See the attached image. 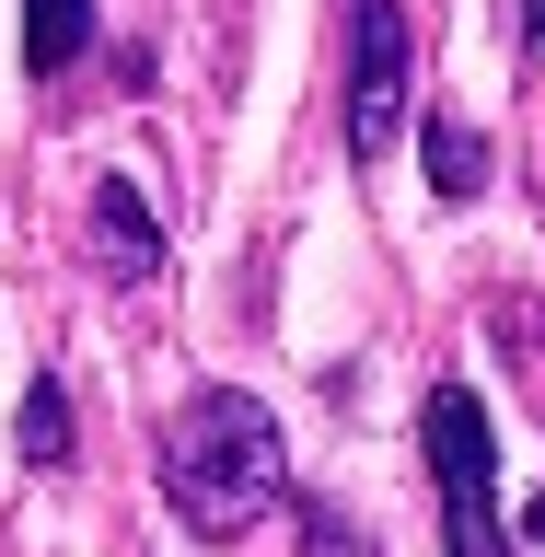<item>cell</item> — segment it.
<instances>
[{"instance_id":"obj_1","label":"cell","mask_w":545,"mask_h":557,"mask_svg":"<svg viewBox=\"0 0 545 557\" xmlns=\"http://www.w3.org/2000/svg\"><path fill=\"white\" fill-rule=\"evenodd\" d=\"M163 499H174V522H186L198 546H233V534H256V522L290 499L278 407H256L244 383H209V395H186V418H174V442H163Z\"/></svg>"},{"instance_id":"obj_2","label":"cell","mask_w":545,"mask_h":557,"mask_svg":"<svg viewBox=\"0 0 545 557\" xmlns=\"http://www.w3.org/2000/svg\"><path fill=\"white\" fill-rule=\"evenodd\" d=\"M418 453H430V487H442V557H511V522H499V430H487L476 383H430Z\"/></svg>"},{"instance_id":"obj_3","label":"cell","mask_w":545,"mask_h":557,"mask_svg":"<svg viewBox=\"0 0 545 557\" xmlns=\"http://www.w3.org/2000/svg\"><path fill=\"white\" fill-rule=\"evenodd\" d=\"M418 128V35L407 0H348V151L383 163Z\"/></svg>"},{"instance_id":"obj_4","label":"cell","mask_w":545,"mask_h":557,"mask_svg":"<svg viewBox=\"0 0 545 557\" xmlns=\"http://www.w3.org/2000/svg\"><path fill=\"white\" fill-rule=\"evenodd\" d=\"M94 268L104 278H151V268H163V221H151V198H139L128 174L94 186Z\"/></svg>"},{"instance_id":"obj_5","label":"cell","mask_w":545,"mask_h":557,"mask_svg":"<svg viewBox=\"0 0 545 557\" xmlns=\"http://www.w3.org/2000/svg\"><path fill=\"white\" fill-rule=\"evenodd\" d=\"M418 163H430L442 198H476L487 186V128L465 116V104H442V116H418Z\"/></svg>"},{"instance_id":"obj_6","label":"cell","mask_w":545,"mask_h":557,"mask_svg":"<svg viewBox=\"0 0 545 557\" xmlns=\"http://www.w3.org/2000/svg\"><path fill=\"white\" fill-rule=\"evenodd\" d=\"M94 47V0H24V59L35 70H70Z\"/></svg>"},{"instance_id":"obj_7","label":"cell","mask_w":545,"mask_h":557,"mask_svg":"<svg viewBox=\"0 0 545 557\" xmlns=\"http://www.w3.org/2000/svg\"><path fill=\"white\" fill-rule=\"evenodd\" d=\"M12 442H24V465H70V395H59V372H35V383H24Z\"/></svg>"},{"instance_id":"obj_8","label":"cell","mask_w":545,"mask_h":557,"mask_svg":"<svg viewBox=\"0 0 545 557\" xmlns=\"http://www.w3.org/2000/svg\"><path fill=\"white\" fill-rule=\"evenodd\" d=\"M290 511V534H302V557H372V534L337 511V499H278Z\"/></svg>"},{"instance_id":"obj_9","label":"cell","mask_w":545,"mask_h":557,"mask_svg":"<svg viewBox=\"0 0 545 557\" xmlns=\"http://www.w3.org/2000/svg\"><path fill=\"white\" fill-rule=\"evenodd\" d=\"M522 35H534V59H545V0H522Z\"/></svg>"}]
</instances>
